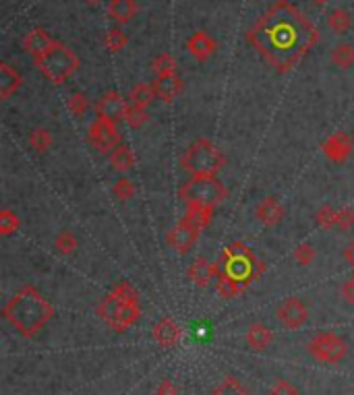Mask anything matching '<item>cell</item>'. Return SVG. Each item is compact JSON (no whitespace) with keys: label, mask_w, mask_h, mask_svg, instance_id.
Wrapping results in <instances>:
<instances>
[{"label":"cell","mask_w":354,"mask_h":395,"mask_svg":"<svg viewBox=\"0 0 354 395\" xmlns=\"http://www.w3.org/2000/svg\"><path fill=\"white\" fill-rule=\"evenodd\" d=\"M23 85V77L8 63L0 65V99H10Z\"/></svg>","instance_id":"44dd1931"},{"label":"cell","mask_w":354,"mask_h":395,"mask_svg":"<svg viewBox=\"0 0 354 395\" xmlns=\"http://www.w3.org/2000/svg\"><path fill=\"white\" fill-rule=\"evenodd\" d=\"M245 38L269 67L286 75L319 42V29L294 4L280 0L255 21Z\"/></svg>","instance_id":"6da1fadb"},{"label":"cell","mask_w":354,"mask_h":395,"mask_svg":"<svg viewBox=\"0 0 354 395\" xmlns=\"http://www.w3.org/2000/svg\"><path fill=\"white\" fill-rule=\"evenodd\" d=\"M255 218L259 224H264L266 228H275L277 224L284 222L286 218V207L282 205V201L273 195L264 197L257 205H255Z\"/></svg>","instance_id":"4fadbf2b"},{"label":"cell","mask_w":354,"mask_h":395,"mask_svg":"<svg viewBox=\"0 0 354 395\" xmlns=\"http://www.w3.org/2000/svg\"><path fill=\"white\" fill-rule=\"evenodd\" d=\"M19 228H21L19 216L8 207L0 209V236H13Z\"/></svg>","instance_id":"d6a6232c"},{"label":"cell","mask_w":354,"mask_h":395,"mask_svg":"<svg viewBox=\"0 0 354 395\" xmlns=\"http://www.w3.org/2000/svg\"><path fill=\"white\" fill-rule=\"evenodd\" d=\"M351 280H354V271H353V275H351Z\"/></svg>","instance_id":"7dc6e473"},{"label":"cell","mask_w":354,"mask_h":395,"mask_svg":"<svg viewBox=\"0 0 354 395\" xmlns=\"http://www.w3.org/2000/svg\"><path fill=\"white\" fill-rule=\"evenodd\" d=\"M27 143H29V147H31L33 152H38V154H46V152L52 147L54 137H52V133H50L48 129L38 127V129H33V131L29 133Z\"/></svg>","instance_id":"83f0119b"},{"label":"cell","mask_w":354,"mask_h":395,"mask_svg":"<svg viewBox=\"0 0 354 395\" xmlns=\"http://www.w3.org/2000/svg\"><path fill=\"white\" fill-rule=\"evenodd\" d=\"M338 230L342 232H348L354 228V209H348V207H342L338 209Z\"/></svg>","instance_id":"ab89813d"},{"label":"cell","mask_w":354,"mask_h":395,"mask_svg":"<svg viewBox=\"0 0 354 395\" xmlns=\"http://www.w3.org/2000/svg\"><path fill=\"white\" fill-rule=\"evenodd\" d=\"M269 395H298V389H296L290 381H286V379H277V381L271 385Z\"/></svg>","instance_id":"60d3db41"},{"label":"cell","mask_w":354,"mask_h":395,"mask_svg":"<svg viewBox=\"0 0 354 395\" xmlns=\"http://www.w3.org/2000/svg\"><path fill=\"white\" fill-rule=\"evenodd\" d=\"M88 141L95 152L110 156V154L122 143V137H120L118 127H116L114 122H108V120H104V118H95V120L89 124Z\"/></svg>","instance_id":"9c48e42d"},{"label":"cell","mask_w":354,"mask_h":395,"mask_svg":"<svg viewBox=\"0 0 354 395\" xmlns=\"http://www.w3.org/2000/svg\"><path fill=\"white\" fill-rule=\"evenodd\" d=\"M110 166H112V170L114 172H131L133 168H135V154L131 152V147L129 145H124V143H120L110 156Z\"/></svg>","instance_id":"cb8c5ba5"},{"label":"cell","mask_w":354,"mask_h":395,"mask_svg":"<svg viewBox=\"0 0 354 395\" xmlns=\"http://www.w3.org/2000/svg\"><path fill=\"white\" fill-rule=\"evenodd\" d=\"M216 290H218V294H220L224 300H232V298L241 296L243 292H247L245 286H241L239 282L230 280V277L224 275L222 271H220V275H218V280H216Z\"/></svg>","instance_id":"f1b7e54d"},{"label":"cell","mask_w":354,"mask_h":395,"mask_svg":"<svg viewBox=\"0 0 354 395\" xmlns=\"http://www.w3.org/2000/svg\"><path fill=\"white\" fill-rule=\"evenodd\" d=\"M311 2H315V4H325L328 0H311Z\"/></svg>","instance_id":"bcb514c9"},{"label":"cell","mask_w":354,"mask_h":395,"mask_svg":"<svg viewBox=\"0 0 354 395\" xmlns=\"http://www.w3.org/2000/svg\"><path fill=\"white\" fill-rule=\"evenodd\" d=\"M315 222H317V226L323 228V230L336 228V226H338V209H334L332 205L319 207L317 213H315Z\"/></svg>","instance_id":"e575fe53"},{"label":"cell","mask_w":354,"mask_h":395,"mask_svg":"<svg viewBox=\"0 0 354 395\" xmlns=\"http://www.w3.org/2000/svg\"><path fill=\"white\" fill-rule=\"evenodd\" d=\"M112 193H114V197L118 199V201H129V199H133V195H135V184L129 180V178H118L116 182H114V186H112Z\"/></svg>","instance_id":"f35d334b"},{"label":"cell","mask_w":354,"mask_h":395,"mask_svg":"<svg viewBox=\"0 0 354 395\" xmlns=\"http://www.w3.org/2000/svg\"><path fill=\"white\" fill-rule=\"evenodd\" d=\"M104 44H106V48H108L112 54H116V52H122V50L127 48V44H129V35L116 25V27H110V29L106 31Z\"/></svg>","instance_id":"f546056e"},{"label":"cell","mask_w":354,"mask_h":395,"mask_svg":"<svg viewBox=\"0 0 354 395\" xmlns=\"http://www.w3.org/2000/svg\"><path fill=\"white\" fill-rule=\"evenodd\" d=\"M330 61L332 65H336L340 71H351L354 67V46L353 44H338L332 52H330Z\"/></svg>","instance_id":"d4e9b609"},{"label":"cell","mask_w":354,"mask_h":395,"mask_svg":"<svg viewBox=\"0 0 354 395\" xmlns=\"http://www.w3.org/2000/svg\"><path fill=\"white\" fill-rule=\"evenodd\" d=\"M127 106H129V102L122 99V95H120L118 91L110 89V91H106V93L97 99V104H95V114H97V118H104V120H108V122L118 124L120 120H124Z\"/></svg>","instance_id":"8fae6325"},{"label":"cell","mask_w":354,"mask_h":395,"mask_svg":"<svg viewBox=\"0 0 354 395\" xmlns=\"http://www.w3.org/2000/svg\"><path fill=\"white\" fill-rule=\"evenodd\" d=\"M180 166L191 176H218V172H222L226 166V156L209 139H199L186 147L180 158Z\"/></svg>","instance_id":"8992f818"},{"label":"cell","mask_w":354,"mask_h":395,"mask_svg":"<svg viewBox=\"0 0 354 395\" xmlns=\"http://www.w3.org/2000/svg\"><path fill=\"white\" fill-rule=\"evenodd\" d=\"M353 147V137H348L346 133L338 131V133H334V135H330V137L325 139V143H323L321 150H323V156L330 159V161L342 163V161H346V159L351 158Z\"/></svg>","instance_id":"2e32d148"},{"label":"cell","mask_w":354,"mask_h":395,"mask_svg":"<svg viewBox=\"0 0 354 395\" xmlns=\"http://www.w3.org/2000/svg\"><path fill=\"white\" fill-rule=\"evenodd\" d=\"M137 13H139L137 0H110V2H108V17H110L116 25H127V23H131Z\"/></svg>","instance_id":"ffe728a7"},{"label":"cell","mask_w":354,"mask_h":395,"mask_svg":"<svg viewBox=\"0 0 354 395\" xmlns=\"http://www.w3.org/2000/svg\"><path fill=\"white\" fill-rule=\"evenodd\" d=\"M33 63L38 65L40 73L54 85L67 83L81 67L79 56L67 44H61V42H56L42 58H38Z\"/></svg>","instance_id":"52a82bcc"},{"label":"cell","mask_w":354,"mask_h":395,"mask_svg":"<svg viewBox=\"0 0 354 395\" xmlns=\"http://www.w3.org/2000/svg\"><path fill=\"white\" fill-rule=\"evenodd\" d=\"M77 246H79V240H77L73 230H61L54 238V248L61 255H73L77 250Z\"/></svg>","instance_id":"1f68e13d"},{"label":"cell","mask_w":354,"mask_h":395,"mask_svg":"<svg viewBox=\"0 0 354 395\" xmlns=\"http://www.w3.org/2000/svg\"><path fill=\"white\" fill-rule=\"evenodd\" d=\"M156 395H178V389H177V385H175V381H172V379H164V381L158 385Z\"/></svg>","instance_id":"b9f144b4"},{"label":"cell","mask_w":354,"mask_h":395,"mask_svg":"<svg viewBox=\"0 0 354 395\" xmlns=\"http://www.w3.org/2000/svg\"><path fill=\"white\" fill-rule=\"evenodd\" d=\"M214 207H199V205H186V211L184 216L180 218L184 224H188L191 228H195L197 232H203L211 220H214Z\"/></svg>","instance_id":"7402d4cb"},{"label":"cell","mask_w":354,"mask_h":395,"mask_svg":"<svg viewBox=\"0 0 354 395\" xmlns=\"http://www.w3.org/2000/svg\"><path fill=\"white\" fill-rule=\"evenodd\" d=\"M67 108H69V112H71L73 116L83 118V116L89 112V108H91V102H89V97L86 93L77 91V93H73V95L69 97Z\"/></svg>","instance_id":"d590c367"},{"label":"cell","mask_w":354,"mask_h":395,"mask_svg":"<svg viewBox=\"0 0 354 395\" xmlns=\"http://www.w3.org/2000/svg\"><path fill=\"white\" fill-rule=\"evenodd\" d=\"M275 316H277V321L282 323V327H286L288 331H296V329H300V327L307 325L311 313H309V307L305 305L303 298L290 296V298H286V300L277 307Z\"/></svg>","instance_id":"30bf717a"},{"label":"cell","mask_w":354,"mask_h":395,"mask_svg":"<svg viewBox=\"0 0 354 395\" xmlns=\"http://www.w3.org/2000/svg\"><path fill=\"white\" fill-rule=\"evenodd\" d=\"M2 316L6 323L13 325V329H17L21 337L29 339L52 321L54 307L35 286H23L4 305Z\"/></svg>","instance_id":"7a4b0ae2"},{"label":"cell","mask_w":354,"mask_h":395,"mask_svg":"<svg viewBox=\"0 0 354 395\" xmlns=\"http://www.w3.org/2000/svg\"><path fill=\"white\" fill-rule=\"evenodd\" d=\"M124 120H127V124H129L133 131H139V129H141V127L150 120V114H147V110H145V108H137V106L129 104V106H127Z\"/></svg>","instance_id":"8d00e7d4"},{"label":"cell","mask_w":354,"mask_h":395,"mask_svg":"<svg viewBox=\"0 0 354 395\" xmlns=\"http://www.w3.org/2000/svg\"><path fill=\"white\" fill-rule=\"evenodd\" d=\"M86 2H88L89 6H95V4H99L102 0H86Z\"/></svg>","instance_id":"f6af8a7d"},{"label":"cell","mask_w":354,"mask_h":395,"mask_svg":"<svg viewBox=\"0 0 354 395\" xmlns=\"http://www.w3.org/2000/svg\"><path fill=\"white\" fill-rule=\"evenodd\" d=\"M54 44H56V42H54V40L50 38V33H48L46 29H42V27L29 29L27 35L23 38V48H25V52H27L33 61L42 58Z\"/></svg>","instance_id":"ac0fdd59"},{"label":"cell","mask_w":354,"mask_h":395,"mask_svg":"<svg viewBox=\"0 0 354 395\" xmlns=\"http://www.w3.org/2000/svg\"><path fill=\"white\" fill-rule=\"evenodd\" d=\"M177 61L170 52H162L158 54L154 61H152V71L156 77H162V75H170V73H177Z\"/></svg>","instance_id":"4dcf8cb0"},{"label":"cell","mask_w":354,"mask_h":395,"mask_svg":"<svg viewBox=\"0 0 354 395\" xmlns=\"http://www.w3.org/2000/svg\"><path fill=\"white\" fill-rule=\"evenodd\" d=\"M186 50L188 54L197 61V63H207L216 50H218V44L216 40L207 33V31H195L188 40H186Z\"/></svg>","instance_id":"e0dca14e"},{"label":"cell","mask_w":354,"mask_h":395,"mask_svg":"<svg viewBox=\"0 0 354 395\" xmlns=\"http://www.w3.org/2000/svg\"><path fill=\"white\" fill-rule=\"evenodd\" d=\"M220 271H222V269H220L218 263L199 257V259H195V261L191 263V267H188V280H191L199 290H205L211 282L218 280Z\"/></svg>","instance_id":"9a60e30c"},{"label":"cell","mask_w":354,"mask_h":395,"mask_svg":"<svg viewBox=\"0 0 354 395\" xmlns=\"http://www.w3.org/2000/svg\"><path fill=\"white\" fill-rule=\"evenodd\" d=\"M95 313L110 329L118 333L129 331L141 319V296L129 282H120L97 305Z\"/></svg>","instance_id":"3957f363"},{"label":"cell","mask_w":354,"mask_h":395,"mask_svg":"<svg viewBox=\"0 0 354 395\" xmlns=\"http://www.w3.org/2000/svg\"><path fill=\"white\" fill-rule=\"evenodd\" d=\"M344 259H346L348 265H353L354 267V240L346 244V248H344Z\"/></svg>","instance_id":"ee69618b"},{"label":"cell","mask_w":354,"mask_h":395,"mask_svg":"<svg viewBox=\"0 0 354 395\" xmlns=\"http://www.w3.org/2000/svg\"><path fill=\"white\" fill-rule=\"evenodd\" d=\"M209 395H253L236 377H226Z\"/></svg>","instance_id":"836d02e7"},{"label":"cell","mask_w":354,"mask_h":395,"mask_svg":"<svg viewBox=\"0 0 354 395\" xmlns=\"http://www.w3.org/2000/svg\"><path fill=\"white\" fill-rule=\"evenodd\" d=\"M152 85H154L156 97H160L162 102H175L178 95L182 93V89H184V83H182V79L178 77L177 73L156 77L152 81Z\"/></svg>","instance_id":"d6986e66"},{"label":"cell","mask_w":354,"mask_h":395,"mask_svg":"<svg viewBox=\"0 0 354 395\" xmlns=\"http://www.w3.org/2000/svg\"><path fill=\"white\" fill-rule=\"evenodd\" d=\"M342 298L346 305H354V280H346L342 284Z\"/></svg>","instance_id":"7bdbcfd3"},{"label":"cell","mask_w":354,"mask_h":395,"mask_svg":"<svg viewBox=\"0 0 354 395\" xmlns=\"http://www.w3.org/2000/svg\"><path fill=\"white\" fill-rule=\"evenodd\" d=\"M199 236H201V232H197L195 228H191L188 224H184L180 220L177 226L166 234V244L170 248H175L178 255H186V252H191L195 248Z\"/></svg>","instance_id":"5bb4252c"},{"label":"cell","mask_w":354,"mask_h":395,"mask_svg":"<svg viewBox=\"0 0 354 395\" xmlns=\"http://www.w3.org/2000/svg\"><path fill=\"white\" fill-rule=\"evenodd\" d=\"M353 143H354V133H353Z\"/></svg>","instance_id":"c3c4849f"},{"label":"cell","mask_w":354,"mask_h":395,"mask_svg":"<svg viewBox=\"0 0 354 395\" xmlns=\"http://www.w3.org/2000/svg\"><path fill=\"white\" fill-rule=\"evenodd\" d=\"M152 337H154V341H156L160 348L172 350V348H177L178 344H180V339H182V329H180V325H178L172 316H162V319L154 325Z\"/></svg>","instance_id":"7c38bea8"},{"label":"cell","mask_w":354,"mask_h":395,"mask_svg":"<svg viewBox=\"0 0 354 395\" xmlns=\"http://www.w3.org/2000/svg\"><path fill=\"white\" fill-rule=\"evenodd\" d=\"M307 350L321 364H338L340 360H344V356L348 352V346L338 333L321 331L315 337H311Z\"/></svg>","instance_id":"ba28073f"},{"label":"cell","mask_w":354,"mask_h":395,"mask_svg":"<svg viewBox=\"0 0 354 395\" xmlns=\"http://www.w3.org/2000/svg\"><path fill=\"white\" fill-rule=\"evenodd\" d=\"M328 27L332 29V31H336L338 35H342V33H346L351 27H353V15L346 10V8H334L330 15H328Z\"/></svg>","instance_id":"4316f807"},{"label":"cell","mask_w":354,"mask_h":395,"mask_svg":"<svg viewBox=\"0 0 354 395\" xmlns=\"http://www.w3.org/2000/svg\"><path fill=\"white\" fill-rule=\"evenodd\" d=\"M292 257H294V261H296L300 267H309V265L315 261L317 252H315V246H313L311 242H300V244L294 248Z\"/></svg>","instance_id":"74e56055"},{"label":"cell","mask_w":354,"mask_h":395,"mask_svg":"<svg viewBox=\"0 0 354 395\" xmlns=\"http://www.w3.org/2000/svg\"><path fill=\"white\" fill-rule=\"evenodd\" d=\"M178 197L184 205L216 209L228 199V188L218 176H191L178 188Z\"/></svg>","instance_id":"5b68a950"},{"label":"cell","mask_w":354,"mask_h":395,"mask_svg":"<svg viewBox=\"0 0 354 395\" xmlns=\"http://www.w3.org/2000/svg\"><path fill=\"white\" fill-rule=\"evenodd\" d=\"M220 269L224 275H228L230 280L239 282L241 286H245L249 290V286L259 280L264 273H266L267 265L255 257V252L241 240L228 244L222 255H220V261H218Z\"/></svg>","instance_id":"277c9868"},{"label":"cell","mask_w":354,"mask_h":395,"mask_svg":"<svg viewBox=\"0 0 354 395\" xmlns=\"http://www.w3.org/2000/svg\"><path fill=\"white\" fill-rule=\"evenodd\" d=\"M154 99H156V91H154L152 83H137L129 95V104H133L137 108H145V110L152 106Z\"/></svg>","instance_id":"484cf974"},{"label":"cell","mask_w":354,"mask_h":395,"mask_svg":"<svg viewBox=\"0 0 354 395\" xmlns=\"http://www.w3.org/2000/svg\"><path fill=\"white\" fill-rule=\"evenodd\" d=\"M245 337H247V344H249L253 350L262 352V350H266V348L271 346V341H273V331L267 327L266 323H253V325H249Z\"/></svg>","instance_id":"603a6c76"}]
</instances>
